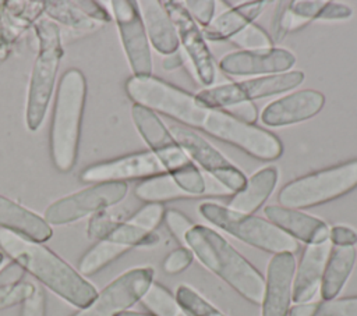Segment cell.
<instances>
[{
	"instance_id": "6da1fadb",
	"label": "cell",
	"mask_w": 357,
	"mask_h": 316,
	"mask_svg": "<svg viewBox=\"0 0 357 316\" xmlns=\"http://www.w3.org/2000/svg\"><path fill=\"white\" fill-rule=\"evenodd\" d=\"M126 92L134 104L167 116L183 127L201 129L258 160L271 161L282 156V142L272 132L245 124L225 110L202 104L194 95L160 78L132 75L126 82Z\"/></svg>"
},
{
	"instance_id": "7a4b0ae2",
	"label": "cell",
	"mask_w": 357,
	"mask_h": 316,
	"mask_svg": "<svg viewBox=\"0 0 357 316\" xmlns=\"http://www.w3.org/2000/svg\"><path fill=\"white\" fill-rule=\"evenodd\" d=\"M0 251L77 308L86 306L98 294L89 281L40 242L0 228Z\"/></svg>"
},
{
	"instance_id": "3957f363",
	"label": "cell",
	"mask_w": 357,
	"mask_h": 316,
	"mask_svg": "<svg viewBox=\"0 0 357 316\" xmlns=\"http://www.w3.org/2000/svg\"><path fill=\"white\" fill-rule=\"evenodd\" d=\"M185 246L204 267L240 297L250 303L261 305L265 277L218 231L208 226L194 224L185 235Z\"/></svg>"
},
{
	"instance_id": "277c9868",
	"label": "cell",
	"mask_w": 357,
	"mask_h": 316,
	"mask_svg": "<svg viewBox=\"0 0 357 316\" xmlns=\"http://www.w3.org/2000/svg\"><path fill=\"white\" fill-rule=\"evenodd\" d=\"M86 81L77 68L67 70L59 82L50 125V155L54 167L68 173L77 160Z\"/></svg>"
},
{
	"instance_id": "5b68a950",
	"label": "cell",
	"mask_w": 357,
	"mask_h": 316,
	"mask_svg": "<svg viewBox=\"0 0 357 316\" xmlns=\"http://www.w3.org/2000/svg\"><path fill=\"white\" fill-rule=\"evenodd\" d=\"M131 117L137 131L149 146L151 152L160 161L165 171L173 177L177 185L194 198L206 196L205 177L173 138L170 129L165 125L158 113L139 104H134Z\"/></svg>"
},
{
	"instance_id": "8992f818",
	"label": "cell",
	"mask_w": 357,
	"mask_h": 316,
	"mask_svg": "<svg viewBox=\"0 0 357 316\" xmlns=\"http://www.w3.org/2000/svg\"><path fill=\"white\" fill-rule=\"evenodd\" d=\"M35 32L39 39V52L31 71L25 109V121L29 131H36L43 123L63 57L61 35L56 22L39 19L35 24Z\"/></svg>"
},
{
	"instance_id": "52a82bcc",
	"label": "cell",
	"mask_w": 357,
	"mask_h": 316,
	"mask_svg": "<svg viewBox=\"0 0 357 316\" xmlns=\"http://www.w3.org/2000/svg\"><path fill=\"white\" fill-rule=\"evenodd\" d=\"M198 212L215 227L223 230L247 245L272 253V256L279 253L294 255V252H297L300 248L296 239H293L268 219H262L255 214H243L213 202L201 203Z\"/></svg>"
},
{
	"instance_id": "ba28073f",
	"label": "cell",
	"mask_w": 357,
	"mask_h": 316,
	"mask_svg": "<svg viewBox=\"0 0 357 316\" xmlns=\"http://www.w3.org/2000/svg\"><path fill=\"white\" fill-rule=\"evenodd\" d=\"M357 187V159L310 173L287 182L278 195L279 205L308 209L337 199Z\"/></svg>"
},
{
	"instance_id": "9c48e42d",
	"label": "cell",
	"mask_w": 357,
	"mask_h": 316,
	"mask_svg": "<svg viewBox=\"0 0 357 316\" xmlns=\"http://www.w3.org/2000/svg\"><path fill=\"white\" fill-rule=\"evenodd\" d=\"M303 81V71L296 70L205 88L194 96L202 104L222 110L243 102H252L255 99L284 93L297 88Z\"/></svg>"
},
{
	"instance_id": "30bf717a",
	"label": "cell",
	"mask_w": 357,
	"mask_h": 316,
	"mask_svg": "<svg viewBox=\"0 0 357 316\" xmlns=\"http://www.w3.org/2000/svg\"><path fill=\"white\" fill-rule=\"evenodd\" d=\"M127 191L126 182L95 184L49 205L43 219L49 226L73 223L117 205L124 199Z\"/></svg>"
},
{
	"instance_id": "8fae6325",
	"label": "cell",
	"mask_w": 357,
	"mask_h": 316,
	"mask_svg": "<svg viewBox=\"0 0 357 316\" xmlns=\"http://www.w3.org/2000/svg\"><path fill=\"white\" fill-rule=\"evenodd\" d=\"M153 277L155 270L149 266L130 269L109 283L73 316H117L141 301Z\"/></svg>"
},
{
	"instance_id": "7c38bea8",
	"label": "cell",
	"mask_w": 357,
	"mask_h": 316,
	"mask_svg": "<svg viewBox=\"0 0 357 316\" xmlns=\"http://www.w3.org/2000/svg\"><path fill=\"white\" fill-rule=\"evenodd\" d=\"M169 129L177 143L187 153V156L194 163L199 164L204 171L211 175L212 180L219 182L231 193L240 191L244 187L247 181L245 174L205 138L192 129L177 124H173Z\"/></svg>"
},
{
	"instance_id": "4fadbf2b",
	"label": "cell",
	"mask_w": 357,
	"mask_h": 316,
	"mask_svg": "<svg viewBox=\"0 0 357 316\" xmlns=\"http://www.w3.org/2000/svg\"><path fill=\"white\" fill-rule=\"evenodd\" d=\"M113 15L121 43L135 77L152 75V54L137 1L113 0Z\"/></svg>"
},
{
	"instance_id": "5bb4252c",
	"label": "cell",
	"mask_w": 357,
	"mask_h": 316,
	"mask_svg": "<svg viewBox=\"0 0 357 316\" xmlns=\"http://www.w3.org/2000/svg\"><path fill=\"white\" fill-rule=\"evenodd\" d=\"M162 4L177 31L178 42L183 45L197 78L202 85H212L216 77V67L202 29H199L198 24L192 19L183 4L170 0L162 1Z\"/></svg>"
},
{
	"instance_id": "9a60e30c",
	"label": "cell",
	"mask_w": 357,
	"mask_h": 316,
	"mask_svg": "<svg viewBox=\"0 0 357 316\" xmlns=\"http://www.w3.org/2000/svg\"><path fill=\"white\" fill-rule=\"evenodd\" d=\"M166 173L152 152H138L117 159L100 161L84 168L79 180L86 184L126 182L127 180H146Z\"/></svg>"
},
{
	"instance_id": "2e32d148",
	"label": "cell",
	"mask_w": 357,
	"mask_h": 316,
	"mask_svg": "<svg viewBox=\"0 0 357 316\" xmlns=\"http://www.w3.org/2000/svg\"><path fill=\"white\" fill-rule=\"evenodd\" d=\"M296 64L294 54L283 47H268L261 50H237L223 56L219 70L231 77L272 75L287 72Z\"/></svg>"
},
{
	"instance_id": "e0dca14e",
	"label": "cell",
	"mask_w": 357,
	"mask_h": 316,
	"mask_svg": "<svg viewBox=\"0 0 357 316\" xmlns=\"http://www.w3.org/2000/svg\"><path fill=\"white\" fill-rule=\"evenodd\" d=\"M294 270L296 258L293 253H279L271 258L266 267L261 316H289Z\"/></svg>"
},
{
	"instance_id": "ac0fdd59",
	"label": "cell",
	"mask_w": 357,
	"mask_h": 316,
	"mask_svg": "<svg viewBox=\"0 0 357 316\" xmlns=\"http://www.w3.org/2000/svg\"><path fill=\"white\" fill-rule=\"evenodd\" d=\"M325 104V96L314 89H303L271 102L261 114L266 127H284L305 121L318 114Z\"/></svg>"
},
{
	"instance_id": "d6986e66",
	"label": "cell",
	"mask_w": 357,
	"mask_h": 316,
	"mask_svg": "<svg viewBox=\"0 0 357 316\" xmlns=\"http://www.w3.org/2000/svg\"><path fill=\"white\" fill-rule=\"evenodd\" d=\"M264 213L271 223L297 242L301 241L305 245H318L329 241L331 227L319 217L280 205H269L264 209Z\"/></svg>"
},
{
	"instance_id": "ffe728a7",
	"label": "cell",
	"mask_w": 357,
	"mask_h": 316,
	"mask_svg": "<svg viewBox=\"0 0 357 316\" xmlns=\"http://www.w3.org/2000/svg\"><path fill=\"white\" fill-rule=\"evenodd\" d=\"M331 242L307 245L296 266L291 284V302H311L319 292L324 269L331 253Z\"/></svg>"
},
{
	"instance_id": "44dd1931",
	"label": "cell",
	"mask_w": 357,
	"mask_h": 316,
	"mask_svg": "<svg viewBox=\"0 0 357 316\" xmlns=\"http://www.w3.org/2000/svg\"><path fill=\"white\" fill-rule=\"evenodd\" d=\"M138 10L145 26L148 40L160 54H172L178 52L177 31L165 10L162 1L142 0L137 1Z\"/></svg>"
},
{
	"instance_id": "7402d4cb",
	"label": "cell",
	"mask_w": 357,
	"mask_h": 316,
	"mask_svg": "<svg viewBox=\"0 0 357 316\" xmlns=\"http://www.w3.org/2000/svg\"><path fill=\"white\" fill-rule=\"evenodd\" d=\"M279 180V171L275 166H268L254 173L244 187L234 192L227 207L243 213L254 214L271 196Z\"/></svg>"
},
{
	"instance_id": "603a6c76",
	"label": "cell",
	"mask_w": 357,
	"mask_h": 316,
	"mask_svg": "<svg viewBox=\"0 0 357 316\" xmlns=\"http://www.w3.org/2000/svg\"><path fill=\"white\" fill-rule=\"evenodd\" d=\"M0 228H7L32 241L43 242L52 237V227L43 217L0 195Z\"/></svg>"
},
{
	"instance_id": "cb8c5ba5",
	"label": "cell",
	"mask_w": 357,
	"mask_h": 316,
	"mask_svg": "<svg viewBox=\"0 0 357 316\" xmlns=\"http://www.w3.org/2000/svg\"><path fill=\"white\" fill-rule=\"evenodd\" d=\"M268 1L241 3L225 13L219 14L212 22L202 29L205 39L212 42H223L233 38L264 11Z\"/></svg>"
},
{
	"instance_id": "d4e9b609",
	"label": "cell",
	"mask_w": 357,
	"mask_h": 316,
	"mask_svg": "<svg viewBox=\"0 0 357 316\" xmlns=\"http://www.w3.org/2000/svg\"><path fill=\"white\" fill-rule=\"evenodd\" d=\"M356 260H357L356 246H349V248L332 246L324 269L321 288H319L322 301L337 298V295L346 285L354 269Z\"/></svg>"
},
{
	"instance_id": "484cf974",
	"label": "cell",
	"mask_w": 357,
	"mask_h": 316,
	"mask_svg": "<svg viewBox=\"0 0 357 316\" xmlns=\"http://www.w3.org/2000/svg\"><path fill=\"white\" fill-rule=\"evenodd\" d=\"M290 31L304 26L314 19L336 21L349 18L353 11L349 6L326 0H296L289 1Z\"/></svg>"
},
{
	"instance_id": "4316f807",
	"label": "cell",
	"mask_w": 357,
	"mask_h": 316,
	"mask_svg": "<svg viewBox=\"0 0 357 316\" xmlns=\"http://www.w3.org/2000/svg\"><path fill=\"white\" fill-rule=\"evenodd\" d=\"M134 192L139 200H144L146 203H163L169 200L194 198L190 193L184 192L173 180V177L167 173L153 175L141 181L135 187Z\"/></svg>"
},
{
	"instance_id": "83f0119b",
	"label": "cell",
	"mask_w": 357,
	"mask_h": 316,
	"mask_svg": "<svg viewBox=\"0 0 357 316\" xmlns=\"http://www.w3.org/2000/svg\"><path fill=\"white\" fill-rule=\"evenodd\" d=\"M289 316H357V295L328 301L293 303Z\"/></svg>"
},
{
	"instance_id": "f1b7e54d",
	"label": "cell",
	"mask_w": 357,
	"mask_h": 316,
	"mask_svg": "<svg viewBox=\"0 0 357 316\" xmlns=\"http://www.w3.org/2000/svg\"><path fill=\"white\" fill-rule=\"evenodd\" d=\"M130 249L114 244L109 239L98 241L91 249H88L78 263V273L82 276H92L106 267L109 263L119 259L121 255L128 252Z\"/></svg>"
},
{
	"instance_id": "f546056e",
	"label": "cell",
	"mask_w": 357,
	"mask_h": 316,
	"mask_svg": "<svg viewBox=\"0 0 357 316\" xmlns=\"http://www.w3.org/2000/svg\"><path fill=\"white\" fill-rule=\"evenodd\" d=\"M153 316H188L174 295L162 284L152 283L139 301Z\"/></svg>"
},
{
	"instance_id": "4dcf8cb0",
	"label": "cell",
	"mask_w": 357,
	"mask_h": 316,
	"mask_svg": "<svg viewBox=\"0 0 357 316\" xmlns=\"http://www.w3.org/2000/svg\"><path fill=\"white\" fill-rule=\"evenodd\" d=\"M43 11L53 19L77 31H89L98 26V22L85 15L73 1H45Z\"/></svg>"
},
{
	"instance_id": "1f68e13d",
	"label": "cell",
	"mask_w": 357,
	"mask_h": 316,
	"mask_svg": "<svg viewBox=\"0 0 357 316\" xmlns=\"http://www.w3.org/2000/svg\"><path fill=\"white\" fill-rule=\"evenodd\" d=\"M105 239V238H103ZM106 239L126 246L128 249L141 246V248H152L159 244V235L155 231H146L139 226L131 223L128 219L119 224Z\"/></svg>"
},
{
	"instance_id": "d6a6232c",
	"label": "cell",
	"mask_w": 357,
	"mask_h": 316,
	"mask_svg": "<svg viewBox=\"0 0 357 316\" xmlns=\"http://www.w3.org/2000/svg\"><path fill=\"white\" fill-rule=\"evenodd\" d=\"M174 298L188 316H227L188 284H180L176 288Z\"/></svg>"
},
{
	"instance_id": "836d02e7",
	"label": "cell",
	"mask_w": 357,
	"mask_h": 316,
	"mask_svg": "<svg viewBox=\"0 0 357 316\" xmlns=\"http://www.w3.org/2000/svg\"><path fill=\"white\" fill-rule=\"evenodd\" d=\"M229 40L233 45L241 47V50H261L273 46L269 33L254 22L247 25Z\"/></svg>"
},
{
	"instance_id": "e575fe53",
	"label": "cell",
	"mask_w": 357,
	"mask_h": 316,
	"mask_svg": "<svg viewBox=\"0 0 357 316\" xmlns=\"http://www.w3.org/2000/svg\"><path fill=\"white\" fill-rule=\"evenodd\" d=\"M124 221V216L120 212H112L110 207L95 213L88 223V237L92 239L106 238L119 224Z\"/></svg>"
},
{
	"instance_id": "d590c367",
	"label": "cell",
	"mask_w": 357,
	"mask_h": 316,
	"mask_svg": "<svg viewBox=\"0 0 357 316\" xmlns=\"http://www.w3.org/2000/svg\"><path fill=\"white\" fill-rule=\"evenodd\" d=\"M165 206L162 203H146L128 217V220L146 231H155L165 217Z\"/></svg>"
},
{
	"instance_id": "8d00e7d4",
	"label": "cell",
	"mask_w": 357,
	"mask_h": 316,
	"mask_svg": "<svg viewBox=\"0 0 357 316\" xmlns=\"http://www.w3.org/2000/svg\"><path fill=\"white\" fill-rule=\"evenodd\" d=\"M167 230L174 237L177 242H180L181 246H185V235L190 231V228L194 226V223L181 212L176 209H169L165 212L163 217Z\"/></svg>"
},
{
	"instance_id": "74e56055",
	"label": "cell",
	"mask_w": 357,
	"mask_h": 316,
	"mask_svg": "<svg viewBox=\"0 0 357 316\" xmlns=\"http://www.w3.org/2000/svg\"><path fill=\"white\" fill-rule=\"evenodd\" d=\"M290 32V13L289 1L276 3L275 13L271 21V39L273 43L282 42V39Z\"/></svg>"
},
{
	"instance_id": "f35d334b",
	"label": "cell",
	"mask_w": 357,
	"mask_h": 316,
	"mask_svg": "<svg viewBox=\"0 0 357 316\" xmlns=\"http://www.w3.org/2000/svg\"><path fill=\"white\" fill-rule=\"evenodd\" d=\"M32 283H20L15 285L0 287V310L22 303L33 291Z\"/></svg>"
},
{
	"instance_id": "ab89813d",
	"label": "cell",
	"mask_w": 357,
	"mask_h": 316,
	"mask_svg": "<svg viewBox=\"0 0 357 316\" xmlns=\"http://www.w3.org/2000/svg\"><path fill=\"white\" fill-rule=\"evenodd\" d=\"M194 255L187 246H178L173 249L163 260V271L167 274H178L184 271L192 263Z\"/></svg>"
},
{
	"instance_id": "60d3db41",
	"label": "cell",
	"mask_w": 357,
	"mask_h": 316,
	"mask_svg": "<svg viewBox=\"0 0 357 316\" xmlns=\"http://www.w3.org/2000/svg\"><path fill=\"white\" fill-rule=\"evenodd\" d=\"M216 3L212 0H187L185 1V10L192 17V19L197 24H201L204 28H206L212 19L215 13Z\"/></svg>"
},
{
	"instance_id": "b9f144b4",
	"label": "cell",
	"mask_w": 357,
	"mask_h": 316,
	"mask_svg": "<svg viewBox=\"0 0 357 316\" xmlns=\"http://www.w3.org/2000/svg\"><path fill=\"white\" fill-rule=\"evenodd\" d=\"M20 316H46V295L40 285L35 284L32 294L21 303Z\"/></svg>"
},
{
	"instance_id": "7bdbcfd3",
	"label": "cell",
	"mask_w": 357,
	"mask_h": 316,
	"mask_svg": "<svg viewBox=\"0 0 357 316\" xmlns=\"http://www.w3.org/2000/svg\"><path fill=\"white\" fill-rule=\"evenodd\" d=\"M329 242L332 246H356L357 245V231L344 224H336L329 228Z\"/></svg>"
},
{
	"instance_id": "ee69618b",
	"label": "cell",
	"mask_w": 357,
	"mask_h": 316,
	"mask_svg": "<svg viewBox=\"0 0 357 316\" xmlns=\"http://www.w3.org/2000/svg\"><path fill=\"white\" fill-rule=\"evenodd\" d=\"M229 114H231L234 118L245 123V124H251L254 125V123L258 118V111L257 107L254 106L252 102H243L238 104H234L229 109H226Z\"/></svg>"
},
{
	"instance_id": "f6af8a7d",
	"label": "cell",
	"mask_w": 357,
	"mask_h": 316,
	"mask_svg": "<svg viewBox=\"0 0 357 316\" xmlns=\"http://www.w3.org/2000/svg\"><path fill=\"white\" fill-rule=\"evenodd\" d=\"M24 274H25V270L18 263L11 262L6 264L3 269H0V287L20 284Z\"/></svg>"
},
{
	"instance_id": "bcb514c9",
	"label": "cell",
	"mask_w": 357,
	"mask_h": 316,
	"mask_svg": "<svg viewBox=\"0 0 357 316\" xmlns=\"http://www.w3.org/2000/svg\"><path fill=\"white\" fill-rule=\"evenodd\" d=\"M73 3L85 15H88L89 18H92L96 22H107L110 19L109 14L102 7H99V4L95 1H73Z\"/></svg>"
},
{
	"instance_id": "7dc6e473",
	"label": "cell",
	"mask_w": 357,
	"mask_h": 316,
	"mask_svg": "<svg viewBox=\"0 0 357 316\" xmlns=\"http://www.w3.org/2000/svg\"><path fill=\"white\" fill-rule=\"evenodd\" d=\"M181 64H183V58H181V54H180L178 52L172 53V54H167V56L165 57L163 63H162L163 68L167 70V71H173V70L181 67Z\"/></svg>"
},
{
	"instance_id": "c3c4849f",
	"label": "cell",
	"mask_w": 357,
	"mask_h": 316,
	"mask_svg": "<svg viewBox=\"0 0 357 316\" xmlns=\"http://www.w3.org/2000/svg\"><path fill=\"white\" fill-rule=\"evenodd\" d=\"M117 316H153L151 313H141V312H132V310H126V312H121L120 315Z\"/></svg>"
},
{
	"instance_id": "681fc988",
	"label": "cell",
	"mask_w": 357,
	"mask_h": 316,
	"mask_svg": "<svg viewBox=\"0 0 357 316\" xmlns=\"http://www.w3.org/2000/svg\"><path fill=\"white\" fill-rule=\"evenodd\" d=\"M3 262H4V253L0 252V266L3 264Z\"/></svg>"
}]
</instances>
